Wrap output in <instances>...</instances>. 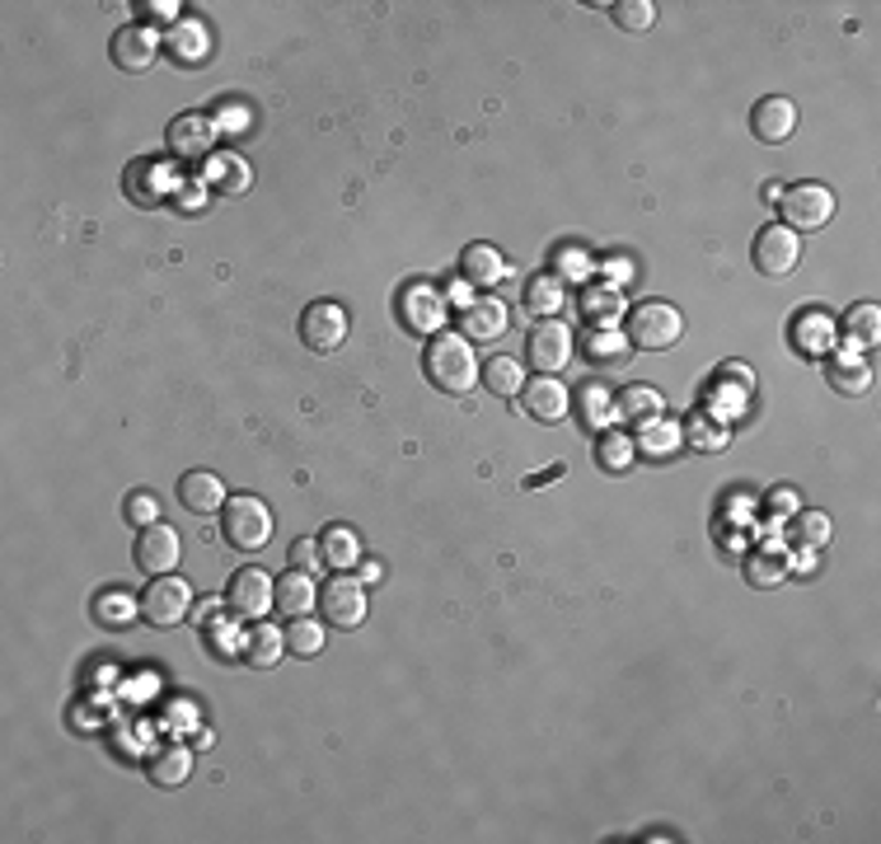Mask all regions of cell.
Returning a JSON list of instances; mask_svg holds the SVG:
<instances>
[{"label":"cell","mask_w":881,"mask_h":844,"mask_svg":"<svg viewBox=\"0 0 881 844\" xmlns=\"http://www.w3.org/2000/svg\"><path fill=\"white\" fill-rule=\"evenodd\" d=\"M422 371L445 394H469L479 385V356L464 333H445V329L431 333V343L422 348Z\"/></svg>","instance_id":"obj_1"},{"label":"cell","mask_w":881,"mask_h":844,"mask_svg":"<svg viewBox=\"0 0 881 844\" xmlns=\"http://www.w3.org/2000/svg\"><path fill=\"white\" fill-rule=\"evenodd\" d=\"M624 319H628L624 338L633 352H666L680 343V333H685V314L675 310L670 300H643V306L624 310Z\"/></svg>","instance_id":"obj_2"},{"label":"cell","mask_w":881,"mask_h":844,"mask_svg":"<svg viewBox=\"0 0 881 844\" xmlns=\"http://www.w3.org/2000/svg\"><path fill=\"white\" fill-rule=\"evenodd\" d=\"M221 535H225V544L254 554V549H262V544L272 539V512L254 493H239V498H230L221 506Z\"/></svg>","instance_id":"obj_3"},{"label":"cell","mask_w":881,"mask_h":844,"mask_svg":"<svg viewBox=\"0 0 881 844\" xmlns=\"http://www.w3.org/2000/svg\"><path fill=\"white\" fill-rule=\"evenodd\" d=\"M193 615V587L183 577L164 573V577H150L146 591H141V619L155 629H174Z\"/></svg>","instance_id":"obj_4"},{"label":"cell","mask_w":881,"mask_h":844,"mask_svg":"<svg viewBox=\"0 0 881 844\" xmlns=\"http://www.w3.org/2000/svg\"><path fill=\"white\" fill-rule=\"evenodd\" d=\"M778 212H783V225L793 235H812V231H820L825 221L835 216V193L825 183H797V188H783V197H778Z\"/></svg>","instance_id":"obj_5"},{"label":"cell","mask_w":881,"mask_h":844,"mask_svg":"<svg viewBox=\"0 0 881 844\" xmlns=\"http://www.w3.org/2000/svg\"><path fill=\"white\" fill-rule=\"evenodd\" d=\"M347 310L337 306V300H310L305 310H300V343H305L310 352L329 356L347 343Z\"/></svg>","instance_id":"obj_6"},{"label":"cell","mask_w":881,"mask_h":844,"mask_svg":"<svg viewBox=\"0 0 881 844\" xmlns=\"http://www.w3.org/2000/svg\"><path fill=\"white\" fill-rule=\"evenodd\" d=\"M750 263H755V273L774 277V281L793 277L802 263V235H793L787 225H764L755 244H750Z\"/></svg>","instance_id":"obj_7"},{"label":"cell","mask_w":881,"mask_h":844,"mask_svg":"<svg viewBox=\"0 0 881 844\" xmlns=\"http://www.w3.org/2000/svg\"><path fill=\"white\" fill-rule=\"evenodd\" d=\"M225 610L235 619H262L268 610H277V581L262 568H239L230 573V587H225Z\"/></svg>","instance_id":"obj_8"},{"label":"cell","mask_w":881,"mask_h":844,"mask_svg":"<svg viewBox=\"0 0 881 844\" xmlns=\"http://www.w3.org/2000/svg\"><path fill=\"white\" fill-rule=\"evenodd\" d=\"M525 356H530V366L539 375H558L572 362V329L562 319H539L530 338H525Z\"/></svg>","instance_id":"obj_9"},{"label":"cell","mask_w":881,"mask_h":844,"mask_svg":"<svg viewBox=\"0 0 881 844\" xmlns=\"http://www.w3.org/2000/svg\"><path fill=\"white\" fill-rule=\"evenodd\" d=\"M216 137H221V127H216V118H206V113H179V118L169 122V150H174V160H212Z\"/></svg>","instance_id":"obj_10"},{"label":"cell","mask_w":881,"mask_h":844,"mask_svg":"<svg viewBox=\"0 0 881 844\" xmlns=\"http://www.w3.org/2000/svg\"><path fill=\"white\" fill-rule=\"evenodd\" d=\"M131 558H137V568L146 577H164V573L179 568L183 539H179V531H169L164 521H155V525H146V531L137 535V549H131Z\"/></svg>","instance_id":"obj_11"},{"label":"cell","mask_w":881,"mask_h":844,"mask_svg":"<svg viewBox=\"0 0 881 844\" xmlns=\"http://www.w3.org/2000/svg\"><path fill=\"white\" fill-rule=\"evenodd\" d=\"M319 606H324L333 629L366 624V581L362 577H333L329 587L319 591Z\"/></svg>","instance_id":"obj_12"},{"label":"cell","mask_w":881,"mask_h":844,"mask_svg":"<svg viewBox=\"0 0 881 844\" xmlns=\"http://www.w3.org/2000/svg\"><path fill=\"white\" fill-rule=\"evenodd\" d=\"M460 329H464V338H479V343H497V338L512 329V310H506V300H497V296H474L460 306Z\"/></svg>","instance_id":"obj_13"},{"label":"cell","mask_w":881,"mask_h":844,"mask_svg":"<svg viewBox=\"0 0 881 844\" xmlns=\"http://www.w3.org/2000/svg\"><path fill=\"white\" fill-rule=\"evenodd\" d=\"M108 52H112V66H118V71L141 75L160 56V38L150 33L146 24H122L118 33H112V47Z\"/></svg>","instance_id":"obj_14"},{"label":"cell","mask_w":881,"mask_h":844,"mask_svg":"<svg viewBox=\"0 0 881 844\" xmlns=\"http://www.w3.org/2000/svg\"><path fill=\"white\" fill-rule=\"evenodd\" d=\"M568 404H572V394L558 375H535V381H525V389H520V408L530 413L535 423H558L562 413H568Z\"/></svg>","instance_id":"obj_15"},{"label":"cell","mask_w":881,"mask_h":844,"mask_svg":"<svg viewBox=\"0 0 881 844\" xmlns=\"http://www.w3.org/2000/svg\"><path fill=\"white\" fill-rule=\"evenodd\" d=\"M441 306H445L441 291H431L427 281H412V287L399 291V319H404V329H412V333H437L441 314H445Z\"/></svg>","instance_id":"obj_16"},{"label":"cell","mask_w":881,"mask_h":844,"mask_svg":"<svg viewBox=\"0 0 881 844\" xmlns=\"http://www.w3.org/2000/svg\"><path fill=\"white\" fill-rule=\"evenodd\" d=\"M750 131L764 141V146H778L797 131V104L783 99V94H769V99L755 104V113H750Z\"/></svg>","instance_id":"obj_17"},{"label":"cell","mask_w":881,"mask_h":844,"mask_svg":"<svg viewBox=\"0 0 881 844\" xmlns=\"http://www.w3.org/2000/svg\"><path fill=\"white\" fill-rule=\"evenodd\" d=\"M179 502L197 516H216L221 506L230 502V493H225V483L212 474V469H187V474L179 479Z\"/></svg>","instance_id":"obj_18"},{"label":"cell","mask_w":881,"mask_h":844,"mask_svg":"<svg viewBox=\"0 0 881 844\" xmlns=\"http://www.w3.org/2000/svg\"><path fill=\"white\" fill-rule=\"evenodd\" d=\"M460 277L469 281V287H497V281L506 277V263L502 254L493 249V244H469V249L460 254Z\"/></svg>","instance_id":"obj_19"},{"label":"cell","mask_w":881,"mask_h":844,"mask_svg":"<svg viewBox=\"0 0 881 844\" xmlns=\"http://www.w3.org/2000/svg\"><path fill=\"white\" fill-rule=\"evenodd\" d=\"M206 183H212L216 193H225V197H239L244 188L254 183V169H249V160L230 156V150H216V156L206 160Z\"/></svg>","instance_id":"obj_20"},{"label":"cell","mask_w":881,"mask_h":844,"mask_svg":"<svg viewBox=\"0 0 881 844\" xmlns=\"http://www.w3.org/2000/svg\"><path fill=\"white\" fill-rule=\"evenodd\" d=\"M287 652H291V648H287V633L272 629V624H254V633L239 638V656H244L249 666H277Z\"/></svg>","instance_id":"obj_21"},{"label":"cell","mask_w":881,"mask_h":844,"mask_svg":"<svg viewBox=\"0 0 881 844\" xmlns=\"http://www.w3.org/2000/svg\"><path fill=\"white\" fill-rule=\"evenodd\" d=\"M662 413H666V399L652 385H628L614 399V423H637V427H643L652 418H662Z\"/></svg>","instance_id":"obj_22"},{"label":"cell","mask_w":881,"mask_h":844,"mask_svg":"<svg viewBox=\"0 0 881 844\" xmlns=\"http://www.w3.org/2000/svg\"><path fill=\"white\" fill-rule=\"evenodd\" d=\"M314 600H319V591H314V577L305 568H296V573H287V577L277 581V610L287 615V619L310 615Z\"/></svg>","instance_id":"obj_23"},{"label":"cell","mask_w":881,"mask_h":844,"mask_svg":"<svg viewBox=\"0 0 881 844\" xmlns=\"http://www.w3.org/2000/svg\"><path fill=\"white\" fill-rule=\"evenodd\" d=\"M319 558L343 573V568H352V563H362V539H356L352 525H329V531L319 535Z\"/></svg>","instance_id":"obj_24"},{"label":"cell","mask_w":881,"mask_h":844,"mask_svg":"<svg viewBox=\"0 0 881 844\" xmlns=\"http://www.w3.org/2000/svg\"><path fill=\"white\" fill-rule=\"evenodd\" d=\"M164 47H169V56H174V62H183V66H202V62H206V29L193 24V19H179V24L169 29Z\"/></svg>","instance_id":"obj_25"},{"label":"cell","mask_w":881,"mask_h":844,"mask_svg":"<svg viewBox=\"0 0 881 844\" xmlns=\"http://www.w3.org/2000/svg\"><path fill=\"white\" fill-rule=\"evenodd\" d=\"M525 310L539 314V319H558V310H562V277L530 273V281H525Z\"/></svg>","instance_id":"obj_26"},{"label":"cell","mask_w":881,"mask_h":844,"mask_svg":"<svg viewBox=\"0 0 881 844\" xmlns=\"http://www.w3.org/2000/svg\"><path fill=\"white\" fill-rule=\"evenodd\" d=\"M483 385L497 394V399H516V394L525 389V366L516 362V356H487L483 362Z\"/></svg>","instance_id":"obj_27"},{"label":"cell","mask_w":881,"mask_h":844,"mask_svg":"<svg viewBox=\"0 0 881 844\" xmlns=\"http://www.w3.org/2000/svg\"><path fill=\"white\" fill-rule=\"evenodd\" d=\"M624 300H619V291L614 287H587L581 291V314H587V324H595V329H614L619 319H624Z\"/></svg>","instance_id":"obj_28"},{"label":"cell","mask_w":881,"mask_h":844,"mask_svg":"<svg viewBox=\"0 0 881 844\" xmlns=\"http://www.w3.org/2000/svg\"><path fill=\"white\" fill-rule=\"evenodd\" d=\"M628 338L624 333H614V329H595L591 338H587V362L591 366H600V371H619V366H628Z\"/></svg>","instance_id":"obj_29"},{"label":"cell","mask_w":881,"mask_h":844,"mask_svg":"<svg viewBox=\"0 0 881 844\" xmlns=\"http://www.w3.org/2000/svg\"><path fill=\"white\" fill-rule=\"evenodd\" d=\"M146 774H150V783H155V788H179L187 774H193V756H187L183 746H169V750H160V756L146 765Z\"/></svg>","instance_id":"obj_30"},{"label":"cell","mask_w":881,"mask_h":844,"mask_svg":"<svg viewBox=\"0 0 881 844\" xmlns=\"http://www.w3.org/2000/svg\"><path fill=\"white\" fill-rule=\"evenodd\" d=\"M127 197L141 202V206L160 202L164 197V169L155 160H137V164L127 169Z\"/></svg>","instance_id":"obj_31"},{"label":"cell","mask_w":881,"mask_h":844,"mask_svg":"<svg viewBox=\"0 0 881 844\" xmlns=\"http://www.w3.org/2000/svg\"><path fill=\"white\" fill-rule=\"evenodd\" d=\"M572 404H577V418L587 423V427H610L614 423V394L605 385H595V381L581 385Z\"/></svg>","instance_id":"obj_32"},{"label":"cell","mask_w":881,"mask_h":844,"mask_svg":"<svg viewBox=\"0 0 881 844\" xmlns=\"http://www.w3.org/2000/svg\"><path fill=\"white\" fill-rule=\"evenodd\" d=\"M685 437H680V427L675 423H662V418H652V423H643L637 427V450H643V456H652V460H666L675 446H680Z\"/></svg>","instance_id":"obj_33"},{"label":"cell","mask_w":881,"mask_h":844,"mask_svg":"<svg viewBox=\"0 0 881 844\" xmlns=\"http://www.w3.org/2000/svg\"><path fill=\"white\" fill-rule=\"evenodd\" d=\"M137 615H141V606H137L131 596H122V591H108V596L94 600V619H99V624H108V629H127Z\"/></svg>","instance_id":"obj_34"},{"label":"cell","mask_w":881,"mask_h":844,"mask_svg":"<svg viewBox=\"0 0 881 844\" xmlns=\"http://www.w3.org/2000/svg\"><path fill=\"white\" fill-rule=\"evenodd\" d=\"M600 263H591L587 249H577V244H562V249H554V277L562 281H591Z\"/></svg>","instance_id":"obj_35"},{"label":"cell","mask_w":881,"mask_h":844,"mask_svg":"<svg viewBox=\"0 0 881 844\" xmlns=\"http://www.w3.org/2000/svg\"><path fill=\"white\" fill-rule=\"evenodd\" d=\"M600 464L610 469V474H624V469L633 464V456H637V446H633V437L628 431H605V437H600Z\"/></svg>","instance_id":"obj_36"},{"label":"cell","mask_w":881,"mask_h":844,"mask_svg":"<svg viewBox=\"0 0 881 844\" xmlns=\"http://www.w3.org/2000/svg\"><path fill=\"white\" fill-rule=\"evenodd\" d=\"M787 577V554L778 549V544H769V549H760L755 558H750V581L755 587H774V581Z\"/></svg>","instance_id":"obj_37"},{"label":"cell","mask_w":881,"mask_h":844,"mask_svg":"<svg viewBox=\"0 0 881 844\" xmlns=\"http://www.w3.org/2000/svg\"><path fill=\"white\" fill-rule=\"evenodd\" d=\"M793 338H797V348L806 356H816V352L830 348V319H825V314H806V319H797Z\"/></svg>","instance_id":"obj_38"},{"label":"cell","mask_w":881,"mask_h":844,"mask_svg":"<svg viewBox=\"0 0 881 844\" xmlns=\"http://www.w3.org/2000/svg\"><path fill=\"white\" fill-rule=\"evenodd\" d=\"M287 648L296 656H319V648H324V624H314V619H291V633H287Z\"/></svg>","instance_id":"obj_39"},{"label":"cell","mask_w":881,"mask_h":844,"mask_svg":"<svg viewBox=\"0 0 881 844\" xmlns=\"http://www.w3.org/2000/svg\"><path fill=\"white\" fill-rule=\"evenodd\" d=\"M830 385L839 394H862V389H868V366L853 362V352H844L839 362L830 366Z\"/></svg>","instance_id":"obj_40"},{"label":"cell","mask_w":881,"mask_h":844,"mask_svg":"<svg viewBox=\"0 0 881 844\" xmlns=\"http://www.w3.org/2000/svg\"><path fill=\"white\" fill-rule=\"evenodd\" d=\"M122 516H127L131 525H137V531H146V525H155V521H160V498H155V493H146V488H137V493H127Z\"/></svg>","instance_id":"obj_41"},{"label":"cell","mask_w":881,"mask_h":844,"mask_svg":"<svg viewBox=\"0 0 881 844\" xmlns=\"http://www.w3.org/2000/svg\"><path fill=\"white\" fill-rule=\"evenodd\" d=\"M680 437H685L689 446H699V450H722V446H727V427H712V418H703V413H699V418L685 423Z\"/></svg>","instance_id":"obj_42"},{"label":"cell","mask_w":881,"mask_h":844,"mask_svg":"<svg viewBox=\"0 0 881 844\" xmlns=\"http://www.w3.org/2000/svg\"><path fill=\"white\" fill-rule=\"evenodd\" d=\"M877 333H881V310L877 306H858L849 314V338L858 348H877Z\"/></svg>","instance_id":"obj_43"},{"label":"cell","mask_w":881,"mask_h":844,"mask_svg":"<svg viewBox=\"0 0 881 844\" xmlns=\"http://www.w3.org/2000/svg\"><path fill=\"white\" fill-rule=\"evenodd\" d=\"M614 19H619V29H652L656 6L652 0H624V6H614Z\"/></svg>","instance_id":"obj_44"},{"label":"cell","mask_w":881,"mask_h":844,"mask_svg":"<svg viewBox=\"0 0 881 844\" xmlns=\"http://www.w3.org/2000/svg\"><path fill=\"white\" fill-rule=\"evenodd\" d=\"M797 539L806 544V549H820V544L830 539V516H825V512H802L797 516Z\"/></svg>","instance_id":"obj_45"},{"label":"cell","mask_w":881,"mask_h":844,"mask_svg":"<svg viewBox=\"0 0 881 844\" xmlns=\"http://www.w3.org/2000/svg\"><path fill=\"white\" fill-rule=\"evenodd\" d=\"M174 206H183L187 216H197L202 206H206V183H197V179L179 183V188H174Z\"/></svg>","instance_id":"obj_46"},{"label":"cell","mask_w":881,"mask_h":844,"mask_svg":"<svg viewBox=\"0 0 881 844\" xmlns=\"http://www.w3.org/2000/svg\"><path fill=\"white\" fill-rule=\"evenodd\" d=\"M595 273H605L614 291H619V287H624V281H633V277H637V268H633V258H605V263H600V268H595Z\"/></svg>","instance_id":"obj_47"},{"label":"cell","mask_w":881,"mask_h":844,"mask_svg":"<svg viewBox=\"0 0 881 844\" xmlns=\"http://www.w3.org/2000/svg\"><path fill=\"white\" fill-rule=\"evenodd\" d=\"M216 127H221V131H230V137H235V131L249 127V113H244L239 104H225V108L216 113Z\"/></svg>","instance_id":"obj_48"},{"label":"cell","mask_w":881,"mask_h":844,"mask_svg":"<svg viewBox=\"0 0 881 844\" xmlns=\"http://www.w3.org/2000/svg\"><path fill=\"white\" fill-rule=\"evenodd\" d=\"M291 563H296V568H305V573H314L319 568V539H300L291 549Z\"/></svg>","instance_id":"obj_49"},{"label":"cell","mask_w":881,"mask_h":844,"mask_svg":"<svg viewBox=\"0 0 881 844\" xmlns=\"http://www.w3.org/2000/svg\"><path fill=\"white\" fill-rule=\"evenodd\" d=\"M793 498H797L793 488H774V493H769V506H774V512H787V506H797Z\"/></svg>","instance_id":"obj_50"},{"label":"cell","mask_w":881,"mask_h":844,"mask_svg":"<svg viewBox=\"0 0 881 844\" xmlns=\"http://www.w3.org/2000/svg\"><path fill=\"white\" fill-rule=\"evenodd\" d=\"M385 577V568H380V563H375V558H366L362 563V581H366V587H375V581H380Z\"/></svg>","instance_id":"obj_51"},{"label":"cell","mask_w":881,"mask_h":844,"mask_svg":"<svg viewBox=\"0 0 881 844\" xmlns=\"http://www.w3.org/2000/svg\"><path fill=\"white\" fill-rule=\"evenodd\" d=\"M216 610H221V606H216V596H212V600H202V606L193 610V619H197V624H212V615H216Z\"/></svg>","instance_id":"obj_52"}]
</instances>
